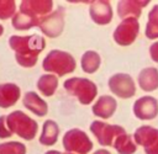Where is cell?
<instances>
[{
  "mask_svg": "<svg viewBox=\"0 0 158 154\" xmlns=\"http://www.w3.org/2000/svg\"><path fill=\"white\" fill-rule=\"evenodd\" d=\"M52 6V0H23L20 10L12 17V26L22 31L40 26L42 18L51 14Z\"/></svg>",
  "mask_w": 158,
  "mask_h": 154,
  "instance_id": "cell-2",
  "label": "cell"
},
{
  "mask_svg": "<svg viewBox=\"0 0 158 154\" xmlns=\"http://www.w3.org/2000/svg\"><path fill=\"white\" fill-rule=\"evenodd\" d=\"M149 55L156 63H158V41L153 42L149 46Z\"/></svg>",
  "mask_w": 158,
  "mask_h": 154,
  "instance_id": "cell-27",
  "label": "cell"
},
{
  "mask_svg": "<svg viewBox=\"0 0 158 154\" xmlns=\"http://www.w3.org/2000/svg\"><path fill=\"white\" fill-rule=\"evenodd\" d=\"M90 131L95 136V138L98 139L99 144L105 145V147L114 145L115 139L118 136L126 133L123 127L117 126V124H109V123L102 122V121H94V122H91Z\"/></svg>",
  "mask_w": 158,
  "mask_h": 154,
  "instance_id": "cell-7",
  "label": "cell"
},
{
  "mask_svg": "<svg viewBox=\"0 0 158 154\" xmlns=\"http://www.w3.org/2000/svg\"><path fill=\"white\" fill-rule=\"evenodd\" d=\"M22 103L26 108L32 111L35 115L42 117L48 111V105L44 100H42L37 92L35 91H27L22 99Z\"/></svg>",
  "mask_w": 158,
  "mask_h": 154,
  "instance_id": "cell-17",
  "label": "cell"
},
{
  "mask_svg": "<svg viewBox=\"0 0 158 154\" xmlns=\"http://www.w3.org/2000/svg\"><path fill=\"white\" fill-rule=\"evenodd\" d=\"M6 124L10 132L17 134L20 138L31 140L36 137L38 124L35 120L28 117L22 111H14L6 116Z\"/></svg>",
  "mask_w": 158,
  "mask_h": 154,
  "instance_id": "cell-4",
  "label": "cell"
},
{
  "mask_svg": "<svg viewBox=\"0 0 158 154\" xmlns=\"http://www.w3.org/2000/svg\"><path fill=\"white\" fill-rule=\"evenodd\" d=\"M149 4V0H121L117 2V15L125 20L127 17L138 18L142 9Z\"/></svg>",
  "mask_w": 158,
  "mask_h": 154,
  "instance_id": "cell-14",
  "label": "cell"
},
{
  "mask_svg": "<svg viewBox=\"0 0 158 154\" xmlns=\"http://www.w3.org/2000/svg\"><path fill=\"white\" fill-rule=\"evenodd\" d=\"M12 136V132L7 128L6 116H0V138H9Z\"/></svg>",
  "mask_w": 158,
  "mask_h": 154,
  "instance_id": "cell-26",
  "label": "cell"
},
{
  "mask_svg": "<svg viewBox=\"0 0 158 154\" xmlns=\"http://www.w3.org/2000/svg\"><path fill=\"white\" fill-rule=\"evenodd\" d=\"M2 33H4V27H2L1 25H0V36H1Z\"/></svg>",
  "mask_w": 158,
  "mask_h": 154,
  "instance_id": "cell-30",
  "label": "cell"
},
{
  "mask_svg": "<svg viewBox=\"0 0 158 154\" xmlns=\"http://www.w3.org/2000/svg\"><path fill=\"white\" fill-rule=\"evenodd\" d=\"M63 154H75V153H68V152H65V153H63Z\"/></svg>",
  "mask_w": 158,
  "mask_h": 154,
  "instance_id": "cell-31",
  "label": "cell"
},
{
  "mask_svg": "<svg viewBox=\"0 0 158 154\" xmlns=\"http://www.w3.org/2000/svg\"><path fill=\"white\" fill-rule=\"evenodd\" d=\"M114 148L118 154H133L137 150V144L133 142V137L125 133L118 136L114 142Z\"/></svg>",
  "mask_w": 158,
  "mask_h": 154,
  "instance_id": "cell-20",
  "label": "cell"
},
{
  "mask_svg": "<svg viewBox=\"0 0 158 154\" xmlns=\"http://www.w3.org/2000/svg\"><path fill=\"white\" fill-rule=\"evenodd\" d=\"M64 12H65L64 7L59 6L57 10H54L53 12L43 17L38 26L40 30L51 38L58 37L62 33L64 27Z\"/></svg>",
  "mask_w": 158,
  "mask_h": 154,
  "instance_id": "cell-11",
  "label": "cell"
},
{
  "mask_svg": "<svg viewBox=\"0 0 158 154\" xmlns=\"http://www.w3.org/2000/svg\"><path fill=\"white\" fill-rule=\"evenodd\" d=\"M146 36L151 39L158 38V4L153 5V7L148 12V22L146 25Z\"/></svg>",
  "mask_w": 158,
  "mask_h": 154,
  "instance_id": "cell-23",
  "label": "cell"
},
{
  "mask_svg": "<svg viewBox=\"0 0 158 154\" xmlns=\"http://www.w3.org/2000/svg\"><path fill=\"white\" fill-rule=\"evenodd\" d=\"M117 107L116 100L110 95H102L100 96L96 102L93 106V113L100 118H110Z\"/></svg>",
  "mask_w": 158,
  "mask_h": 154,
  "instance_id": "cell-15",
  "label": "cell"
},
{
  "mask_svg": "<svg viewBox=\"0 0 158 154\" xmlns=\"http://www.w3.org/2000/svg\"><path fill=\"white\" fill-rule=\"evenodd\" d=\"M16 4L14 0H0V20H7L15 16Z\"/></svg>",
  "mask_w": 158,
  "mask_h": 154,
  "instance_id": "cell-25",
  "label": "cell"
},
{
  "mask_svg": "<svg viewBox=\"0 0 158 154\" xmlns=\"http://www.w3.org/2000/svg\"><path fill=\"white\" fill-rule=\"evenodd\" d=\"M109 89L121 99H130L136 94L135 81L126 73L114 74L109 79Z\"/></svg>",
  "mask_w": 158,
  "mask_h": 154,
  "instance_id": "cell-10",
  "label": "cell"
},
{
  "mask_svg": "<svg viewBox=\"0 0 158 154\" xmlns=\"http://www.w3.org/2000/svg\"><path fill=\"white\" fill-rule=\"evenodd\" d=\"M44 154H63V153H60V152H58V150H48V152H46Z\"/></svg>",
  "mask_w": 158,
  "mask_h": 154,
  "instance_id": "cell-29",
  "label": "cell"
},
{
  "mask_svg": "<svg viewBox=\"0 0 158 154\" xmlns=\"http://www.w3.org/2000/svg\"><path fill=\"white\" fill-rule=\"evenodd\" d=\"M133 113L138 120H153L158 115V101L153 96H142L133 103Z\"/></svg>",
  "mask_w": 158,
  "mask_h": 154,
  "instance_id": "cell-12",
  "label": "cell"
},
{
  "mask_svg": "<svg viewBox=\"0 0 158 154\" xmlns=\"http://www.w3.org/2000/svg\"><path fill=\"white\" fill-rule=\"evenodd\" d=\"M9 44L15 52L16 62L25 68H32L37 63L38 54L44 49L46 41L42 36L30 34V36H11L9 38Z\"/></svg>",
  "mask_w": 158,
  "mask_h": 154,
  "instance_id": "cell-1",
  "label": "cell"
},
{
  "mask_svg": "<svg viewBox=\"0 0 158 154\" xmlns=\"http://www.w3.org/2000/svg\"><path fill=\"white\" fill-rule=\"evenodd\" d=\"M58 86V79L53 74H43L37 80V89L44 96H52Z\"/></svg>",
  "mask_w": 158,
  "mask_h": 154,
  "instance_id": "cell-21",
  "label": "cell"
},
{
  "mask_svg": "<svg viewBox=\"0 0 158 154\" xmlns=\"http://www.w3.org/2000/svg\"><path fill=\"white\" fill-rule=\"evenodd\" d=\"M63 147L68 153L86 154L93 149V142L84 131L73 128L65 132L63 137Z\"/></svg>",
  "mask_w": 158,
  "mask_h": 154,
  "instance_id": "cell-6",
  "label": "cell"
},
{
  "mask_svg": "<svg viewBox=\"0 0 158 154\" xmlns=\"http://www.w3.org/2000/svg\"><path fill=\"white\" fill-rule=\"evenodd\" d=\"M136 144L144 148L146 154H158V129L152 126H141L133 133Z\"/></svg>",
  "mask_w": 158,
  "mask_h": 154,
  "instance_id": "cell-9",
  "label": "cell"
},
{
  "mask_svg": "<svg viewBox=\"0 0 158 154\" xmlns=\"http://www.w3.org/2000/svg\"><path fill=\"white\" fill-rule=\"evenodd\" d=\"M100 63H101V58L99 53H96L95 51H86L81 55V60H80L81 69L88 74L95 73L99 69Z\"/></svg>",
  "mask_w": 158,
  "mask_h": 154,
  "instance_id": "cell-22",
  "label": "cell"
},
{
  "mask_svg": "<svg viewBox=\"0 0 158 154\" xmlns=\"http://www.w3.org/2000/svg\"><path fill=\"white\" fill-rule=\"evenodd\" d=\"M138 85L144 91H153L158 89V69L153 67L144 68L138 74Z\"/></svg>",
  "mask_w": 158,
  "mask_h": 154,
  "instance_id": "cell-18",
  "label": "cell"
},
{
  "mask_svg": "<svg viewBox=\"0 0 158 154\" xmlns=\"http://www.w3.org/2000/svg\"><path fill=\"white\" fill-rule=\"evenodd\" d=\"M21 90L14 83L0 84V107L7 108L17 102L20 99Z\"/></svg>",
  "mask_w": 158,
  "mask_h": 154,
  "instance_id": "cell-16",
  "label": "cell"
},
{
  "mask_svg": "<svg viewBox=\"0 0 158 154\" xmlns=\"http://www.w3.org/2000/svg\"><path fill=\"white\" fill-rule=\"evenodd\" d=\"M42 67L48 73H54L58 76H63L74 71L77 63L70 53L59 49H53L44 57Z\"/></svg>",
  "mask_w": 158,
  "mask_h": 154,
  "instance_id": "cell-3",
  "label": "cell"
},
{
  "mask_svg": "<svg viewBox=\"0 0 158 154\" xmlns=\"http://www.w3.org/2000/svg\"><path fill=\"white\" fill-rule=\"evenodd\" d=\"M58 134H59V127L57 122L52 120H47L43 123L42 133L38 138L40 143L42 145H53L58 139Z\"/></svg>",
  "mask_w": 158,
  "mask_h": 154,
  "instance_id": "cell-19",
  "label": "cell"
},
{
  "mask_svg": "<svg viewBox=\"0 0 158 154\" xmlns=\"http://www.w3.org/2000/svg\"><path fill=\"white\" fill-rule=\"evenodd\" d=\"M0 154H26V147L20 142L0 143Z\"/></svg>",
  "mask_w": 158,
  "mask_h": 154,
  "instance_id": "cell-24",
  "label": "cell"
},
{
  "mask_svg": "<svg viewBox=\"0 0 158 154\" xmlns=\"http://www.w3.org/2000/svg\"><path fill=\"white\" fill-rule=\"evenodd\" d=\"M89 14L98 25H107L112 20V7L107 0H94L90 2Z\"/></svg>",
  "mask_w": 158,
  "mask_h": 154,
  "instance_id": "cell-13",
  "label": "cell"
},
{
  "mask_svg": "<svg viewBox=\"0 0 158 154\" xmlns=\"http://www.w3.org/2000/svg\"><path fill=\"white\" fill-rule=\"evenodd\" d=\"M67 92L75 96L81 105H89L93 102V100L96 97L98 87L95 83H93L89 79L85 78H70L67 79L63 84Z\"/></svg>",
  "mask_w": 158,
  "mask_h": 154,
  "instance_id": "cell-5",
  "label": "cell"
},
{
  "mask_svg": "<svg viewBox=\"0 0 158 154\" xmlns=\"http://www.w3.org/2000/svg\"><path fill=\"white\" fill-rule=\"evenodd\" d=\"M94 154H111L109 150H106V149H99V150H96Z\"/></svg>",
  "mask_w": 158,
  "mask_h": 154,
  "instance_id": "cell-28",
  "label": "cell"
},
{
  "mask_svg": "<svg viewBox=\"0 0 158 154\" xmlns=\"http://www.w3.org/2000/svg\"><path fill=\"white\" fill-rule=\"evenodd\" d=\"M139 32V23L135 17L122 20L114 31V39L120 46H130L135 42Z\"/></svg>",
  "mask_w": 158,
  "mask_h": 154,
  "instance_id": "cell-8",
  "label": "cell"
}]
</instances>
